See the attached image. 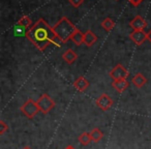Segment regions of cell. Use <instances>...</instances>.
<instances>
[{
    "label": "cell",
    "mask_w": 151,
    "mask_h": 149,
    "mask_svg": "<svg viewBox=\"0 0 151 149\" xmlns=\"http://www.w3.org/2000/svg\"><path fill=\"white\" fill-rule=\"evenodd\" d=\"M78 141L80 142V144H82L83 146H86V145H88L89 143H90L91 140V137H90V132H82V134L79 136L78 138Z\"/></svg>",
    "instance_id": "17"
},
{
    "label": "cell",
    "mask_w": 151,
    "mask_h": 149,
    "mask_svg": "<svg viewBox=\"0 0 151 149\" xmlns=\"http://www.w3.org/2000/svg\"><path fill=\"white\" fill-rule=\"evenodd\" d=\"M112 87L118 92H123L128 87V82L126 79H121V80H115L112 83Z\"/></svg>",
    "instance_id": "10"
},
{
    "label": "cell",
    "mask_w": 151,
    "mask_h": 149,
    "mask_svg": "<svg viewBox=\"0 0 151 149\" xmlns=\"http://www.w3.org/2000/svg\"><path fill=\"white\" fill-rule=\"evenodd\" d=\"M129 26L134 30H144L147 26V22L145 21V19L143 17L137 16L129 22Z\"/></svg>",
    "instance_id": "8"
},
{
    "label": "cell",
    "mask_w": 151,
    "mask_h": 149,
    "mask_svg": "<svg viewBox=\"0 0 151 149\" xmlns=\"http://www.w3.org/2000/svg\"><path fill=\"white\" fill-rule=\"evenodd\" d=\"M68 1L73 7H79L83 2H84V0H68Z\"/></svg>",
    "instance_id": "20"
},
{
    "label": "cell",
    "mask_w": 151,
    "mask_h": 149,
    "mask_svg": "<svg viewBox=\"0 0 151 149\" xmlns=\"http://www.w3.org/2000/svg\"><path fill=\"white\" fill-rule=\"evenodd\" d=\"M36 104H37L40 111L44 114H48L49 112L55 107V101H53L47 93H44V94L36 101Z\"/></svg>",
    "instance_id": "4"
},
{
    "label": "cell",
    "mask_w": 151,
    "mask_h": 149,
    "mask_svg": "<svg viewBox=\"0 0 151 149\" xmlns=\"http://www.w3.org/2000/svg\"><path fill=\"white\" fill-rule=\"evenodd\" d=\"M129 38L138 46H141L147 40V33L144 30H134L129 34Z\"/></svg>",
    "instance_id": "7"
},
{
    "label": "cell",
    "mask_w": 151,
    "mask_h": 149,
    "mask_svg": "<svg viewBox=\"0 0 151 149\" xmlns=\"http://www.w3.org/2000/svg\"><path fill=\"white\" fill-rule=\"evenodd\" d=\"M6 130H9L7 124L3 120H0V135H4L6 132Z\"/></svg>",
    "instance_id": "19"
},
{
    "label": "cell",
    "mask_w": 151,
    "mask_h": 149,
    "mask_svg": "<svg viewBox=\"0 0 151 149\" xmlns=\"http://www.w3.org/2000/svg\"><path fill=\"white\" fill-rule=\"evenodd\" d=\"M128 75H129L128 71L123 65L120 64V63L116 64L115 66L111 69V71H110V77H111L114 81L121 80V79H126L128 77Z\"/></svg>",
    "instance_id": "5"
},
{
    "label": "cell",
    "mask_w": 151,
    "mask_h": 149,
    "mask_svg": "<svg viewBox=\"0 0 151 149\" xmlns=\"http://www.w3.org/2000/svg\"><path fill=\"white\" fill-rule=\"evenodd\" d=\"M96 40H97V36L91 30H87L84 33V44L87 47L93 46L96 42Z\"/></svg>",
    "instance_id": "11"
},
{
    "label": "cell",
    "mask_w": 151,
    "mask_h": 149,
    "mask_svg": "<svg viewBox=\"0 0 151 149\" xmlns=\"http://www.w3.org/2000/svg\"><path fill=\"white\" fill-rule=\"evenodd\" d=\"M129 1V3H132L134 6H138L139 4H140L141 2H143L144 0H128Z\"/></svg>",
    "instance_id": "22"
},
{
    "label": "cell",
    "mask_w": 151,
    "mask_h": 149,
    "mask_svg": "<svg viewBox=\"0 0 151 149\" xmlns=\"http://www.w3.org/2000/svg\"><path fill=\"white\" fill-rule=\"evenodd\" d=\"M20 110H21L22 113H23L27 118H29V119L33 118L34 116L37 114V112L40 111L36 101H34L33 99H27V101L22 105V107L20 108Z\"/></svg>",
    "instance_id": "3"
},
{
    "label": "cell",
    "mask_w": 151,
    "mask_h": 149,
    "mask_svg": "<svg viewBox=\"0 0 151 149\" xmlns=\"http://www.w3.org/2000/svg\"><path fill=\"white\" fill-rule=\"evenodd\" d=\"M88 86H89V82L87 81V79L83 76H80L75 82H73V87L78 91H80V92L85 91Z\"/></svg>",
    "instance_id": "9"
},
{
    "label": "cell",
    "mask_w": 151,
    "mask_h": 149,
    "mask_svg": "<svg viewBox=\"0 0 151 149\" xmlns=\"http://www.w3.org/2000/svg\"><path fill=\"white\" fill-rule=\"evenodd\" d=\"M62 58L66 63H68V64H73V63L77 60L78 56H77V54H76L71 49H68L66 52H64L62 54Z\"/></svg>",
    "instance_id": "13"
},
{
    "label": "cell",
    "mask_w": 151,
    "mask_h": 149,
    "mask_svg": "<svg viewBox=\"0 0 151 149\" xmlns=\"http://www.w3.org/2000/svg\"><path fill=\"white\" fill-rule=\"evenodd\" d=\"M90 137H91V140H92L93 142H99V140H101V139H103L104 132H101L99 128L95 127L90 132Z\"/></svg>",
    "instance_id": "15"
},
{
    "label": "cell",
    "mask_w": 151,
    "mask_h": 149,
    "mask_svg": "<svg viewBox=\"0 0 151 149\" xmlns=\"http://www.w3.org/2000/svg\"><path fill=\"white\" fill-rule=\"evenodd\" d=\"M25 36L40 51H44L56 36L53 27H51L44 19H38L27 31Z\"/></svg>",
    "instance_id": "1"
},
{
    "label": "cell",
    "mask_w": 151,
    "mask_h": 149,
    "mask_svg": "<svg viewBox=\"0 0 151 149\" xmlns=\"http://www.w3.org/2000/svg\"><path fill=\"white\" fill-rule=\"evenodd\" d=\"M132 83H134V85L136 87H138V88H141V87H143L145 84L147 83V80L146 78L144 77V75H142V73H137V75H134V77H132Z\"/></svg>",
    "instance_id": "14"
},
{
    "label": "cell",
    "mask_w": 151,
    "mask_h": 149,
    "mask_svg": "<svg viewBox=\"0 0 151 149\" xmlns=\"http://www.w3.org/2000/svg\"><path fill=\"white\" fill-rule=\"evenodd\" d=\"M96 106L103 111H108L110 108L113 105V99L110 95H108L107 93H103L99 97H97L95 101Z\"/></svg>",
    "instance_id": "6"
},
{
    "label": "cell",
    "mask_w": 151,
    "mask_h": 149,
    "mask_svg": "<svg viewBox=\"0 0 151 149\" xmlns=\"http://www.w3.org/2000/svg\"><path fill=\"white\" fill-rule=\"evenodd\" d=\"M76 29H77V27L66 17H62L53 26V30H54L55 34L62 40L63 44L66 42L68 40H70L71 34L75 32Z\"/></svg>",
    "instance_id": "2"
},
{
    "label": "cell",
    "mask_w": 151,
    "mask_h": 149,
    "mask_svg": "<svg viewBox=\"0 0 151 149\" xmlns=\"http://www.w3.org/2000/svg\"><path fill=\"white\" fill-rule=\"evenodd\" d=\"M52 44H54L55 46H57V47H61V45L63 44V42H62V40H61V38H59L58 36L56 35L54 37V40H53Z\"/></svg>",
    "instance_id": "21"
},
{
    "label": "cell",
    "mask_w": 151,
    "mask_h": 149,
    "mask_svg": "<svg viewBox=\"0 0 151 149\" xmlns=\"http://www.w3.org/2000/svg\"><path fill=\"white\" fill-rule=\"evenodd\" d=\"M147 40H149L151 42V29L147 32Z\"/></svg>",
    "instance_id": "23"
},
{
    "label": "cell",
    "mask_w": 151,
    "mask_h": 149,
    "mask_svg": "<svg viewBox=\"0 0 151 149\" xmlns=\"http://www.w3.org/2000/svg\"><path fill=\"white\" fill-rule=\"evenodd\" d=\"M114 25H115V23H114V22L112 21V19H110V18H106V19H104L103 21H101V27L107 32L111 31L114 28Z\"/></svg>",
    "instance_id": "18"
},
{
    "label": "cell",
    "mask_w": 151,
    "mask_h": 149,
    "mask_svg": "<svg viewBox=\"0 0 151 149\" xmlns=\"http://www.w3.org/2000/svg\"><path fill=\"white\" fill-rule=\"evenodd\" d=\"M70 40L75 45H77V46H80L82 42H84V33H82V32L77 28V29L75 30V32L71 34Z\"/></svg>",
    "instance_id": "12"
},
{
    "label": "cell",
    "mask_w": 151,
    "mask_h": 149,
    "mask_svg": "<svg viewBox=\"0 0 151 149\" xmlns=\"http://www.w3.org/2000/svg\"><path fill=\"white\" fill-rule=\"evenodd\" d=\"M64 149H75V148H73V147L71 146V145H68V146H66Z\"/></svg>",
    "instance_id": "24"
},
{
    "label": "cell",
    "mask_w": 151,
    "mask_h": 149,
    "mask_svg": "<svg viewBox=\"0 0 151 149\" xmlns=\"http://www.w3.org/2000/svg\"><path fill=\"white\" fill-rule=\"evenodd\" d=\"M22 149H32L31 147H29V146H25V147H23Z\"/></svg>",
    "instance_id": "25"
},
{
    "label": "cell",
    "mask_w": 151,
    "mask_h": 149,
    "mask_svg": "<svg viewBox=\"0 0 151 149\" xmlns=\"http://www.w3.org/2000/svg\"><path fill=\"white\" fill-rule=\"evenodd\" d=\"M18 25L21 26L22 28H28V29H29V28L32 26V22L29 17L23 16V17H21L19 20H18Z\"/></svg>",
    "instance_id": "16"
},
{
    "label": "cell",
    "mask_w": 151,
    "mask_h": 149,
    "mask_svg": "<svg viewBox=\"0 0 151 149\" xmlns=\"http://www.w3.org/2000/svg\"><path fill=\"white\" fill-rule=\"evenodd\" d=\"M116 1H118V0H116Z\"/></svg>",
    "instance_id": "26"
}]
</instances>
